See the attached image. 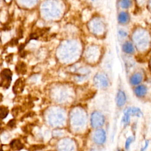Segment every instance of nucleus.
Masks as SVG:
<instances>
[{
	"instance_id": "obj_17",
	"label": "nucleus",
	"mask_w": 151,
	"mask_h": 151,
	"mask_svg": "<svg viewBox=\"0 0 151 151\" xmlns=\"http://www.w3.org/2000/svg\"><path fill=\"white\" fill-rule=\"evenodd\" d=\"M133 141V136H129L126 139V140L125 141V143H124V149H126V150H128L130 148V145H132Z\"/></svg>"
},
{
	"instance_id": "obj_2",
	"label": "nucleus",
	"mask_w": 151,
	"mask_h": 151,
	"mask_svg": "<svg viewBox=\"0 0 151 151\" xmlns=\"http://www.w3.org/2000/svg\"><path fill=\"white\" fill-rule=\"evenodd\" d=\"M94 85L101 89H106L110 85L108 77L104 74H97L93 79Z\"/></svg>"
},
{
	"instance_id": "obj_7",
	"label": "nucleus",
	"mask_w": 151,
	"mask_h": 151,
	"mask_svg": "<svg viewBox=\"0 0 151 151\" xmlns=\"http://www.w3.org/2000/svg\"><path fill=\"white\" fill-rule=\"evenodd\" d=\"M24 86H25L24 80H23V79L21 78L18 79L15 81L13 86L12 90L14 91V93H15V94H17L18 93H21L24 88Z\"/></svg>"
},
{
	"instance_id": "obj_13",
	"label": "nucleus",
	"mask_w": 151,
	"mask_h": 151,
	"mask_svg": "<svg viewBox=\"0 0 151 151\" xmlns=\"http://www.w3.org/2000/svg\"><path fill=\"white\" fill-rule=\"evenodd\" d=\"M15 70L18 74H25L27 72V67L25 64L24 62L18 63L15 67Z\"/></svg>"
},
{
	"instance_id": "obj_20",
	"label": "nucleus",
	"mask_w": 151,
	"mask_h": 151,
	"mask_svg": "<svg viewBox=\"0 0 151 151\" xmlns=\"http://www.w3.org/2000/svg\"><path fill=\"white\" fill-rule=\"evenodd\" d=\"M15 124H16L15 120V119H12V120H11L8 122L7 125H8V127H9L11 128H12L15 126Z\"/></svg>"
},
{
	"instance_id": "obj_25",
	"label": "nucleus",
	"mask_w": 151,
	"mask_h": 151,
	"mask_svg": "<svg viewBox=\"0 0 151 151\" xmlns=\"http://www.w3.org/2000/svg\"><path fill=\"white\" fill-rule=\"evenodd\" d=\"M0 151H4V150H3V149H2V147H1V148H0Z\"/></svg>"
},
{
	"instance_id": "obj_10",
	"label": "nucleus",
	"mask_w": 151,
	"mask_h": 151,
	"mask_svg": "<svg viewBox=\"0 0 151 151\" xmlns=\"http://www.w3.org/2000/svg\"><path fill=\"white\" fill-rule=\"evenodd\" d=\"M129 21V15L128 13L122 11L119 13L118 15V21L121 24H125Z\"/></svg>"
},
{
	"instance_id": "obj_22",
	"label": "nucleus",
	"mask_w": 151,
	"mask_h": 151,
	"mask_svg": "<svg viewBox=\"0 0 151 151\" xmlns=\"http://www.w3.org/2000/svg\"><path fill=\"white\" fill-rule=\"evenodd\" d=\"M119 34L120 35V36L122 37H126L127 35V33L124 31V30H122V29H120L119 31Z\"/></svg>"
},
{
	"instance_id": "obj_18",
	"label": "nucleus",
	"mask_w": 151,
	"mask_h": 151,
	"mask_svg": "<svg viewBox=\"0 0 151 151\" xmlns=\"http://www.w3.org/2000/svg\"><path fill=\"white\" fill-rule=\"evenodd\" d=\"M45 147L43 145H34L29 148V151H36L43 149Z\"/></svg>"
},
{
	"instance_id": "obj_11",
	"label": "nucleus",
	"mask_w": 151,
	"mask_h": 151,
	"mask_svg": "<svg viewBox=\"0 0 151 151\" xmlns=\"http://www.w3.org/2000/svg\"><path fill=\"white\" fill-rule=\"evenodd\" d=\"M10 147L14 150H20L24 147V145L18 139L12 140L9 144Z\"/></svg>"
},
{
	"instance_id": "obj_16",
	"label": "nucleus",
	"mask_w": 151,
	"mask_h": 151,
	"mask_svg": "<svg viewBox=\"0 0 151 151\" xmlns=\"http://www.w3.org/2000/svg\"><path fill=\"white\" fill-rule=\"evenodd\" d=\"M131 5H132L131 0H121L120 1V6L122 8L127 9V8H129Z\"/></svg>"
},
{
	"instance_id": "obj_15",
	"label": "nucleus",
	"mask_w": 151,
	"mask_h": 151,
	"mask_svg": "<svg viewBox=\"0 0 151 151\" xmlns=\"http://www.w3.org/2000/svg\"><path fill=\"white\" fill-rule=\"evenodd\" d=\"M130 117L131 116L127 113L123 111V116L122 119V123H123L124 125H127L130 122Z\"/></svg>"
},
{
	"instance_id": "obj_6",
	"label": "nucleus",
	"mask_w": 151,
	"mask_h": 151,
	"mask_svg": "<svg viewBox=\"0 0 151 151\" xmlns=\"http://www.w3.org/2000/svg\"><path fill=\"white\" fill-rule=\"evenodd\" d=\"M124 111L127 113L130 116L141 117L143 116V113L140 108L137 107H129L124 109Z\"/></svg>"
},
{
	"instance_id": "obj_23",
	"label": "nucleus",
	"mask_w": 151,
	"mask_h": 151,
	"mask_svg": "<svg viewBox=\"0 0 151 151\" xmlns=\"http://www.w3.org/2000/svg\"><path fill=\"white\" fill-rule=\"evenodd\" d=\"M2 99H3V96L1 94H0V102L2 101Z\"/></svg>"
},
{
	"instance_id": "obj_4",
	"label": "nucleus",
	"mask_w": 151,
	"mask_h": 151,
	"mask_svg": "<svg viewBox=\"0 0 151 151\" xmlns=\"http://www.w3.org/2000/svg\"><path fill=\"white\" fill-rule=\"evenodd\" d=\"M93 139L96 144L99 145H103L105 143L106 139V132L103 129H97L93 134Z\"/></svg>"
},
{
	"instance_id": "obj_14",
	"label": "nucleus",
	"mask_w": 151,
	"mask_h": 151,
	"mask_svg": "<svg viewBox=\"0 0 151 151\" xmlns=\"http://www.w3.org/2000/svg\"><path fill=\"white\" fill-rule=\"evenodd\" d=\"M8 108L3 106H0V119H4L8 114Z\"/></svg>"
},
{
	"instance_id": "obj_8",
	"label": "nucleus",
	"mask_w": 151,
	"mask_h": 151,
	"mask_svg": "<svg viewBox=\"0 0 151 151\" xmlns=\"http://www.w3.org/2000/svg\"><path fill=\"white\" fill-rule=\"evenodd\" d=\"M143 80V76L139 73H136L132 74L129 79L130 83L133 86L139 85Z\"/></svg>"
},
{
	"instance_id": "obj_24",
	"label": "nucleus",
	"mask_w": 151,
	"mask_h": 151,
	"mask_svg": "<svg viewBox=\"0 0 151 151\" xmlns=\"http://www.w3.org/2000/svg\"><path fill=\"white\" fill-rule=\"evenodd\" d=\"M116 151H125V150H123V149H117L116 150Z\"/></svg>"
},
{
	"instance_id": "obj_19",
	"label": "nucleus",
	"mask_w": 151,
	"mask_h": 151,
	"mask_svg": "<svg viewBox=\"0 0 151 151\" xmlns=\"http://www.w3.org/2000/svg\"><path fill=\"white\" fill-rule=\"evenodd\" d=\"M20 107H15L12 109V114L13 116H17L19 111Z\"/></svg>"
},
{
	"instance_id": "obj_12",
	"label": "nucleus",
	"mask_w": 151,
	"mask_h": 151,
	"mask_svg": "<svg viewBox=\"0 0 151 151\" xmlns=\"http://www.w3.org/2000/svg\"><path fill=\"white\" fill-rule=\"evenodd\" d=\"M123 51L129 54H132L134 51V48L133 45V44L130 42H125L122 47Z\"/></svg>"
},
{
	"instance_id": "obj_3",
	"label": "nucleus",
	"mask_w": 151,
	"mask_h": 151,
	"mask_svg": "<svg viewBox=\"0 0 151 151\" xmlns=\"http://www.w3.org/2000/svg\"><path fill=\"white\" fill-rule=\"evenodd\" d=\"M12 72L9 68L4 69L0 73V86L5 88H8L11 84V81L12 80Z\"/></svg>"
},
{
	"instance_id": "obj_1",
	"label": "nucleus",
	"mask_w": 151,
	"mask_h": 151,
	"mask_svg": "<svg viewBox=\"0 0 151 151\" xmlns=\"http://www.w3.org/2000/svg\"><path fill=\"white\" fill-rule=\"evenodd\" d=\"M90 123L92 127L100 128L105 123V117L101 113L94 111L91 114Z\"/></svg>"
},
{
	"instance_id": "obj_21",
	"label": "nucleus",
	"mask_w": 151,
	"mask_h": 151,
	"mask_svg": "<svg viewBox=\"0 0 151 151\" xmlns=\"http://www.w3.org/2000/svg\"><path fill=\"white\" fill-rule=\"evenodd\" d=\"M149 145V140H146L145 142V144H144V146L140 149V151H146L147 148L148 147Z\"/></svg>"
},
{
	"instance_id": "obj_9",
	"label": "nucleus",
	"mask_w": 151,
	"mask_h": 151,
	"mask_svg": "<svg viewBox=\"0 0 151 151\" xmlns=\"http://www.w3.org/2000/svg\"><path fill=\"white\" fill-rule=\"evenodd\" d=\"M147 91V88L146 86L144 85H138L134 89V94L138 97H144Z\"/></svg>"
},
{
	"instance_id": "obj_5",
	"label": "nucleus",
	"mask_w": 151,
	"mask_h": 151,
	"mask_svg": "<svg viewBox=\"0 0 151 151\" xmlns=\"http://www.w3.org/2000/svg\"><path fill=\"white\" fill-rule=\"evenodd\" d=\"M126 100H127V97H126V93H124V91L122 90H119L117 92V94L116 96L115 101H116V105L119 107H122L126 104Z\"/></svg>"
}]
</instances>
